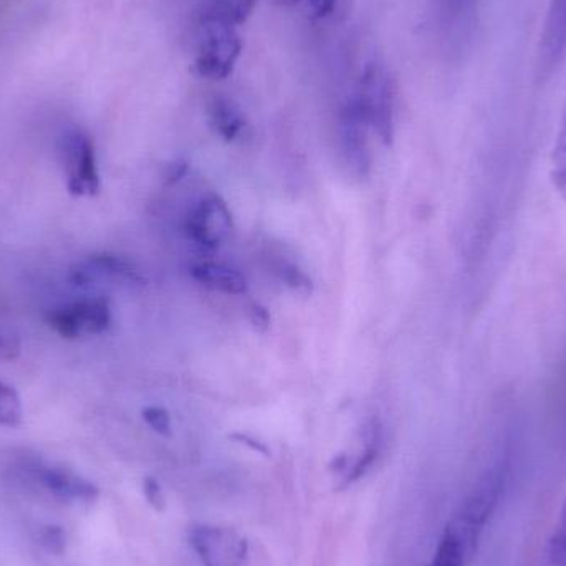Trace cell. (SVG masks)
Returning <instances> with one entry per match:
<instances>
[{
    "mask_svg": "<svg viewBox=\"0 0 566 566\" xmlns=\"http://www.w3.org/2000/svg\"><path fill=\"white\" fill-rule=\"evenodd\" d=\"M355 98L363 118L386 146L395 139V83L381 65L369 63Z\"/></svg>",
    "mask_w": 566,
    "mask_h": 566,
    "instance_id": "1",
    "label": "cell"
},
{
    "mask_svg": "<svg viewBox=\"0 0 566 566\" xmlns=\"http://www.w3.org/2000/svg\"><path fill=\"white\" fill-rule=\"evenodd\" d=\"M112 306L105 296L76 300L46 313V325L63 339L102 335L112 325Z\"/></svg>",
    "mask_w": 566,
    "mask_h": 566,
    "instance_id": "2",
    "label": "cell"
},
{
    "mask_svg": "<svg viewBox=\"0 0 566 566\" xmlns=\"http://www.w3.org/2000/svg\"><path fill=\"white\" fill-rule=\"evenodd\" d=\"M60 155L70 195L75 198L98 195L102 182L92 138L82 129H70L60 143Z\"/></svg>",
    "mask_w": 566,
    "mask_h": 566,
    "instance_id": "3",
    "label": "cell"
},
{
    "mask_svg": "<svg viewBox=\"0 0 566 566\" xmlns=\"http://www.w3.org/2000/svg\"><path fill=\"white\" fill-rule=\"evenodd\" d=\"M198 52L195 56V70L199 76L208 80H224L234 72L235 63L242 53V40L232 27H199Z\"/></svg>",
    "mask_w": 566,
    "mask_h": 566,
    "instance_id": "4",
    "label": "cell"
},
{
    "mask_svg": "<svg viewBox=\"0 0 566 566\" xmlns=\"http://www.w3.org/2000/svg\"><path fill=\"white\" fill-rule=\"evenodd\" d=\"M502 481H504V475L499 471H492L484 475L475 485L474 491L462 502L458 521H455V525H451L464 542L469 554L474 551L479 535L484 531L485 524L497 507L502 484H504Z\"/></svg>",
    "mask_w": 566,
    "mask_h": 566,
    "instance_id": "5",
    "label": "cell"
},
{
    "mask_svg": "<svg viewBox=\"0 0 566 566\" xmlns=\"http://www.w3.org/2000/svg\"><path fill=\"white\" fill-rule=\"evenodd\" d=\"M186 234L199 248L216 251L234 231V219L228 202L218 195L202 198L186 218Z\"/></svg>",
    "mask_w": 566,
    "mask_h": 566,
    "instance_id": "6",
    "label": "cell"
},
{
    "mask_svg": "<svg viewBox=\"0 0 566 566\" xmlns=\"http://www.w3.org/2000/svg\"><path fill=\"white\" fill-rule=\"evenodd\" d=\"M189 541L205 566H242L248 558V542L232 528L196 525Z\"/></svg>",
    "mask_w": 566,
    "mask_h": 566,
    "instance_id": "7",
    "label": "cell"
},
{
    "mask_svg": "<svg viewBox=\"0 0 566 566\" xmlns=\"http://www.w3.org/2000/svg\"><path fill=\"white\" fill-rule=\"evenodd\" d=\"M70 282L78 289H96L105 283L145 285V275L128 259L115 254H93L70 269Z\"/></svg>",
    "mask_w": 566,
    "mask_h": 566,
    "instance_id": "8",
    "label": "cell"
},
{
    "mask_svg": "<svg viewBox=\"0 0 566 566\" xmlns=\"http://www.w3.org/2000/svg\"><path fill=\"white\" fill-rule=\"evenodd\" d=\"M369 126L363 118L355 98L349 99L339 116V145L349 172L356 178H366L371 168V155L368 148Z\"/></svg>",
    "mask_w": 566,
    "mask_h": 566,
    "instance_id": "9",
    "label": "cell"
},
{
    "mask_svg": "<svg viewBox=\"0 0 566 566\" xmlns=\"http://www.w3.org/2000/svg\"><path fill=\"white\" fill-rule=\"evenodd\" d=\"M566 52V0H552L542 32L538 63L542 72H552Z\"/></svg>",
    "mask_w": 566,
    "mask_h": 566,
    "instance_id": "10",
    "label": "cell"
},
{
    "mask_svg": "<svg viewBox=\"0 0 566 566\" xmlns=\"http://www.w3.org/2000/svg\"><path fill=\"white\" fill-rule=\"evenodd\" d=\"M35 475L46 491L63 501H95L99 494L96 485L66 469L36 468Z\"/></svg>",
    "mask_w": 566,
    "mask_h": 566,
    "instance_id": "11",
    "label": "cell"
},
{
    "mask_svg": "<svg viewBox=\"0 0 566 566\" xmlns=\"http://www.w3.org/2000/svg\"><path fill=\"white\" fill-rule=\"evenodd\" d=\"M191 277L201 285L224 293V295H244L249 290L245 275L232 265L222 262H201L192 265Z\"/></svg>",
    "mask_w": 566,
    "mask_h": 566,
    "instance_id": "12",
    "label": "cell"
},
{
    "mask_svg": "<svg viewBox=\"0 0 566 566\" xmlns=\"http://www.w3.org/2000/svg\"><path fill=\"white\" fill-rule=\"evenodd\" d=\"M258 0H202L196 22L198 27L242 25L251 17Z\"/></svg>",
    "mask_w": 566,
    "mask_h": 566,
    "instance_id": "13",
    "label": "cell"
},
{
    "mask_svg": "<svg viewBox=\"0 0 566 566\" xmlns=\"http://www.w3.org/2000/svg\"><path fill=\"white\" fill-rule=\"evenodd\" d=\"M208 113L212 128L226 142H235L248 126V122H245L244 115H242L238 105H234L231 99L222 98V96H214L209 102Z\"/></svg>",
    "mask_w": 566,
    "mask_h": 566,
    "instance_id": "14",
    "label": "cell"
},
{
    "mask_svg": "<svg viewBox=\"0 0 566 566\" xmlns=\"http://www.w3.org/2000/svg\"><path fill=\"white\" fill-rule=\"evenodd\" d=\"M363 444H365V451L361 452L358 461L355 462L352 471L346 475L345 484H353V482L361 479L378 459L382 444V426L378 418L369 419L366 422L365 429H363Z\"/></svg>",
    "mask_w": 566,
    "mask_h": 566,
    "instance_id": "15",
    "label": "cell"
},
{
    "mask_svg": "<svg viewBox=\"0 0 566 566\" xmlns=\"http://www.w3.org/2000/svg\"><path fill=\"white\" fill-rule=\"evenodd\" d=\"M469 551L458 532L452 527L446 528L439 542L438 551L429 566H464Z\"/></svg>",
    "mask_w": 566,
    "mask_h": 566,
    "instance_id": "16",
    "label": "cell"
},
{
    "mask_svg": "<svg viewBox=\"0 0 566 566\" xmlns=\"http://www.w3.org/2000/svg\"><path fill=\"white\" fill-rule=\"evenodd\" d=\"M23 421V406L15 388L0 381V426L19 428Z\"/></svg>",
    "mask_w": 566,
    "mask_h": 566,
    "instance_id": "17",
    "label": "cell"
},
{
    "mask_svg": "<svg viewBox=\"0 0 566 566\" xmlns=\"http://www.w3.org/2000/svg\"><path fill=\"white\" fill-rule=\"evenodd\" d=\"M275 274H277V277L281 279L289 289H292L293 292L298 293V295H312V279H310L298 265L293 264V262H277V265H275Z\"/></svg>",
    "mask_w": 566,
    "mask_h": 566,
    "instance_id": "18",
    "label": "cell"
},
{
    "mask_svg": "<svg viewBox=\"0 0 566 566\" xmlns=\"http://www.w3.org/2000/svg\"><path fill=\"white\" fill-rule=\"evenodd\" d=\"M554 179L555 185L566 198V108L554 149Z\"/></svg>",
    "mask_w": 566,
    "mask_h": 566,
    "instance_id": "19",
    "label": "cell"
},
{
    "mask_svg": "<svg viewBox=\"0 0 566 566\" xmlns=\"http://www.w3.org/2000/svg\"><path fill=\"white\" fill-rule=\"evenodd\" d=\"M142 416L153 431L166 436V438L172 434V419L168 409L161 408V406H148L143 409Z\"/></svg>",
    "mask_w": 566,
    "mask_h": 566,
    "instance_id": "20",
    "label": "cell"
},
{
    "mask_svg": "<svg viewBox=\"0 0 566 566\" xmlns=\"http://www.w3.org/2000/svg\"><path fill=\"white\" fill-rule=\"evenodd\" d=\"M548 557L552 565L566 566V504L562 511L560 525L548 545Z\"/></svg>",
    "mask_w": 566,
    "mask_h": 566,
    "instance_id": "21",
    "label": "cell"
},
{
    "mask_svg": "<svg viewBox=\"0 0 566 566\" xmlns=\"http://www.w3.org/2000/svg\"><path fill=\"white\" fill-rule=\"evenodd\" d=\"M40 544L53 555H62L66 551V537L62 527L50 525L40 532Z\"/></svg>",
    "mask_w": 566,
    "mask_h": 566,
    "instance_id": "22",
    "label": "cell"
},
{
    "mask_svg": "<svg viewBox=\"0 0 566 566\" xmlns=\"http://www.w3.org/2000/svg\"><path fill=\"white\" fill-rule=\"evenodd\" d=\"M22 352V342L20 336L10 328L0 325V361H12L19 358Z\"/></svg>",
    "mask_w": 566,
    "mask_h": 566,
    "instance_id": "23",
    "label": "cell"
},
{
    "mask_svg": "<svg viewBox=\"0 0 566 566\" xmlns=\"http://www.w3.org/2000/svg\"><path fill=\"white\" fill-rule=\"evenodd\" d=\"M279 2L283 6H295V3L305 2L315 19H325L335 10L336 0H279Z\"/></svg>",
    "mask_w": 566,
    "mask_h": 566,
    "instance_id": "24",
    "label": "cell"
},
{
    "mask_svg": "<svg viewBox=\"0 0 566 566\" xmlns=\"http://www.w3.org/2000/svg\"><path fill=\"white\" fill-rule=\"evenodd\" d=\"M143 491H145L146 501L149 502L153 509L158 512L165 511V494H163L161 485L158 484L156 479L146 478L143 482Z\"/></svg>",
    "mask_w": 566,
    "mask_h": 566,
    "instance_id": "25",
    "label": "cell"
},
{
    "mask_svg": "<svg viewBox=\"0 0 566 566\" xmlns=\"http://www.w3.org/2000/svg\"><path fill=\"white\" fill-rule=\"evenodd\" d=\"M249 319H251L252 326L259 332H265L271 326V315H269L268 308L261 303H251L249 305Z\"/></svg>",
    "mask_w": 566,
    "mask_h": 566,
    "instance_id": "26",
    "label": "cell"
},
{
    "mask_svg": "<svg viewBox=\"0 0 566 566\" xmlns=\"http://www.w3.org/2000/svg\"><path fill=\"white\" fill-rule=\"evenodd\" d=\"M232 439H235V441L241 442V444L248 446V448H251L252 451H258L261 452V454L269 455L268 446H265L264 442L258 441V439L252 438V436L232 434Z\"/></svg>",
    "mask_w": 566,
    "mask_h": 566,
    "instance_id": "27",
    "label": "cell"
}]
</instances>
